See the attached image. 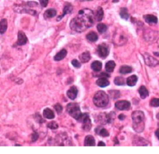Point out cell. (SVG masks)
Instances as JSON below:
<instances>
[{
  "mask_svg": "<svg viewBox=\"0 0 159 154\" xmlns=\"http://www.w3.org/2000/svg\"><path fill=\"white\" fill-rule=\"evenodd\" d=\"M94 16L93 12L89 9H83L80 10L76 17L70 23L71 29L77 33L83 32L93 26Z\"/></svg>",
  "mask_w": 159,
  "mask_h": 154,
  "instance_id": "6da1fadb",
  "label": "cell"
},
{
  "mask_svg": "<svg viewBox=\"0 0 159 154\" xmlns=\"http://www.w3.org/2000/svg\"><path fill=\"white\" fill-rule=\"evenodd\" d=\"M145 116L143 112L136 111L132 114V119L134 123V129L137 132H141L144 128V120Z\"/></svg>",
  "mask_w": 159,
  "mask_h": 154,
  "instance_id": "7a4b0ae2",
  "label": "cell"
},
{
  "mask_svg": "<svg viewBox=\"0 0 159 154\" xmlns=\"http://www.w3.org/2000/svg\"><path fill=\"white\" fill-rule=\"evenodd\" d=\"M93 102L94 105L98 107H106L109 102L108 94L102 91L97 92L94 96Z\"/></svg>",
  "mask_w": 159,
  "mask_h": 154,
  "instance_id": "3957f363",
  "label": "cell"
},
{
  "mask_svg": "<svg viewBox=\"0 0 159 154\" xmlns=\"http://www.w3.org/2000/svg\"><path fill=\"white\" fill-rule=\"evenodd\" d=\"M67 111L69 115L76 120H78L82 115L80 107L77 103H70L67 106Z\"/></svg>",
  "mask_w": 159,
  "mask_h": 154,
  "instance_id": "277c9868",
  "label": "cell"
},
{
  "mask_svg": "<svg viewBox=\"0 0 159 154\" xmlns=\"http://www.w3.org/2000/svg\"><path fill=\"white\" fill-rule=\"evenodd\" d=\"M127 40V38L125 32L121 29H119L114 36V43L118 46H122L125 44Z\"/></svg>",
  "mask_w": 159,
  "mask_h": 154,
  "instance_id": "5b68a950",
  "label": "cell"
},
{
  "mask_svg": "<svg viewBox=\"0 0 159 154\" xmlns=\"http://www.w3.org/2000/svg\"><path fill=\"white\" fill-rule=\"evenodd\" d=\"M80 122H82L83 123L82 128L85 131H89L91 128V122L90 119H89V114L87 113L82 114L81 117L78 120Z\"/></svg>",
  "mask_w": 159,
  "mask_h": 154,
  "instance_id": "8992f818",
  "label": "cell"
},
{
  "mask_svg": "<svg viewBox=\"0 0 159 154\" xmlns=\"http://www.w3.org/2000/svg\"><path fill=\"white\" fill-rule=\"evenodd\" d=\"M114 117H115V114L113 112H111L109 114H106V113H102L100 114L98 116V121L99 123L103 124V125H105L108 123H111L113 121Z\"/></svg>",
  "mask_w": 159,
  "mask_h": 154,
  "instance_id": "52a82bcc",
  "label": "cell"
},
{
  "mask_svg": "<svg viewBox=\"0 0 159 154\" xmlns=\"http://www.w3.org/2000/svg\"><path fill=\"white\" fill-rule=\"evenodd\" d=\"M31 7L29 6L27 3L26 5H16L14 6V11L18 13H28L31 15H36L37 11L31 9Z\"/></svg>",
  "mask_w": 159,
  "mask_h": 154,
  "instance_id": "ba28073f",
  "label": "cell"
},
{
  "mask_svg": "<svg viewBox=\"0 0 159 154\" xmlns=\"http://www.w3.org/2000/svg\"><path fill=\"white\" fill-rule=\"evenodd\" d=\"M97 52L99 57L103 59H105L109 55V48L105 43L99 44L98 47Z\"/></svg>",
  "mask_w": 159,
  "mask_h": 154,
  "instance_id": "9c48e42d",
  "label": "cell"
},
{
  "mask_svg": "<svg viewBox=\"0 0 159 154\" xmlns=\"http://www.w3.org/2000/svg\"><path fill=\"white\" fill-rule=\"evenodd\" d=\"M144 59L146 64L148 66H155L159 64V61L158 60L152 56L148 55L147 53L144 55Z\"/></svg>",
  "mask_w": 159,
  "mask_h": 154,
  "instance_id": "30bf717a",
  "label": "cell"
},
{
  "mask_svg": "<svg viewBox=\"0 0 159 154\" xmlns=\"http://www.w3.org/2000/svg\"><path fill=\"white\" fill-rule=\"evenodd\" d=\"M115 107L120 111L129 110L131 107V103L127 101H120L115 104Z\"/></svg>",
  "mask_w": 159,
  "mask_h": 154,
  "instance_id": "8fae6325",
  "label": "cell"
},
{
  "mask_svg": "<svg viewBox=\"0 0 159 154\" xmlns=\"http://www.w3.org/2000/svg\"><path fill=\"white\" fill-rule=\"evenodd\" d=\"M73 11V6L70 3H65L64 6V8H63V14L62 15L59 16L57 18V21H61V19L64 17L65 15H66V14H70Z\"/></svg>",
  "mask_w": 159,
  "mask_h": 154,
  "instance_id": "7c38bea8",
  "label": "cell"
},
{
  "mask_svg": "<svg viewBox=\"0 0 159 154\" xmlns=\"http://www.w3.org/2000/svg\"><path fill=\"white\" fill-rule=\"evenodd\" d=\"M27 42V38L26 34L23 32L20 31L18 34V42L17 44L19 46H23L26 44Z\"/></svg>",
  "mask_w": 159,
  "mask_h": 154,
  "instance_id": "4fadbf2b",
  "label": "cell"
},
{
  "mask_svg": "<svg viewBox=\"0 0 159 154\" xmlns=\"http://www.w3.org/2000/svg\"><path fill=\"white\" fill-rule=\"evenodd\" d=\"M67 95L71 100H75L78 95V89L75 86H72L67 92Z\"/></svg>",
  "mask_w": 159,
  "mask_h": 154,
  "instance_id": "5bb4252c",
  "label": "cell"
},
{
  "mask_svg": "<svg viewBox=\"0 0 159 154\" xmlns=\"http://www.w3.org/2000/svg\"><path fill=\"white\" fill-rule=\"evenodd\" d=\"M146 23L148 24H156L158 22L157 18L152 14H147L144 16Z\"/></svg>",
  "mask_w": 159,
  "mask_h": 154,
  "instance_id": "9a60e30c",
  "label": "cell"
},
{
  "mask_svg": "<svg viewBox=\"0 0 159 154\" xmlns=\"http://www.w3.org/2000/svg\"><path fill=\"white\" fill-rule=\"evenodd\" d=\"M67 54V51L65 49H63L61 51L58 52L56 56H54V60L56 61H61L65 57Z\"/></svg>",
  "mask_w": 159,
  "mask_h": 154,
  "instance_id": "2e32d148",
  "label": "cell"
},
{
  "mask_svg": "<svg viewBox=\"0 0 159 154\" xmlns=\"http://www.w3.org/2000/svg\"><path fill=\"white\" fill-rule=\"evenodd\" d=\"M43 116L47 119H52L55 117V114L51 109L46 108L43 111Z\"/></svg>",
  "mask_w": 159,
  "mask_h": 154,
  "instance_id": "e0dca14e",
  "label": "cell"
},
{
  "mask_svg": "<svg viewBox=\"0 0 159 154\" xmlns=\"http://www.w3.org/2000/svg\"><path fill=\"white\" fill-rule=\"evenodd\" d=\"M79 59L82 62L86 63L90 60V59H91L90 53H89L88 51L84 52L83 53H82V54L80 55Z\"/></svg>",
  "mask_w": 159,
  "mask_h": 154,
  "instance_id": "ac0fdd59",
  "label": "cell"
},
{
  "mask_svg": "<svg viewBox=\"0 0 159 154\" xmlns=\"http://www.w3.org/2000/svg\"><path fill=\"white\" fill-rule=\"evenodd\" d=\"M56 14H57V11L56 9L51 8L46 11V12H45L44 14V16L46 19H49V18H53L54 16H56Z\"/></svg>",
  "mask_w": 159,
  "mask_h": 154,
  "instance_id": "d6986e66",
  "label": "cell"
},
{
  "mask_svg": "<svg viewBox=\"0 0 159 154\" xmlns=\"http://www.w3.org/2000/svg\"><path fill=\"white\" fill-rule=\"evenodd\" d=\"M96 84L101 87H105L109 85V82L106 77H101L97 80Z\"/></svg>",
  "mask_w": 159,
  "mask_h": 154,
  "instance_id": "ffe728a7",
  "label": "cell"
},
{
  "mask_svg": "<svg viewBox=\"0 0 159 154\" xmlns=\"http://www.w3.org/2000/svg\"><path fill=\"white\" fill-rule=\"evenodd\" d=\"M95 132L98 134V135L104 137H108L109 135L106 129H105L104 128H103L101 127H96L95 128Z\"/></svg>",
  "mask_w": 159,
  "mask_h": 154,
  "instance_id": "44dd1931",
  "label": "cell"
},
{
  "mask_svg": "<svg viewBox=\"0 0 159 154\" xmlns=\"http://www.w3.org/2000/svg\"><path fill=\"white\" fill-rule=\"evenodd\" d=\"M95 140L92 136H87L84 139V146H94Z\"/></svg>",
  "mask_w": 159,
  "mask_h": 154,
  "instance_id": "7402d4cb",
  "label": "cell"
},
{
  "mask_svg": "<svg viewBox=\"0 0 159 154\" xmlns=\"http://www.w3.org/2000/svg\"><path fill=\"white\" fill-rule=\"evenodd\" d=\"M91 67L94 71L99 72L102 69V63L99 61H95L91 64Z\"/></svg>",
  "mask_w": 159,
  "mask_h": 154,
  "instance_id": "603a6c76",
  "label": "cell"
},
{
  "mask_svg": "<svg viewBox=\"0 0 159 154\" xmlns=\"http://www.w3.org/2000/svg\"><path fill=\"white\" fill-rule=\"evenodd\" d=\"M8 28V21L6 19H2L0 21V33L4 34Z\"/></svg>",
  "mask_w": 159,
  "mask_h": 154,
  "instance_id": "cb8c5ba5",
  "label": "cell"
},
{
  "mask_svg": "<svg viewBox=\"0 0 159 154\" xmlns=\"http://www.w3.org/2000/svg\"><path fill=\"white\" fill-rule=\"evenodd\" d=\"M138 80L137 76L132 75L130 77H129L127 79V84L129 86H134L136 84Z\"/></svg>",
  "mask_w": 159,
  "mask_h": 154,
  "instance_id": "d4e9b609",
  "label": "cell"
},
{
  "mask_svg": "<svg viewBox=\"0 0 159 154\" xmlns=\"http://www.w3.org/2000/svg\"><path fill=\"white\" fill-rule=\"evenodd\" d=\"M87 39L90 42H96L98 39V36L95 32L91 31L87 34Z\"/></svg>",
  "mask_w": 159,
  "mask_h": 154,
  "instance_id": "484cf974",
  "label": "cell"
},
{
  "mask_svg": "<svg viewBox=\"0 0 159 154\" xmlns=\"http://www.w3.org/2000/svg\"><path fill=\"white\" fill-rule=\"evenodd\" d=\"M139 94H140L141 97L142 99H146L149 95L148 91L145 86H141L140 88H139Z\"/></svg>",
  "mask_w": 159,
  "mask_h": 154,
  "instance_id": "4316f807",
  "label": "cell"
},
{
  "mask_svg": "<svg viewBox=\"0 0 159 154\" xmlns=\"http://www.w3.org/2000/svg\"><path fill=\"white\" fill-rule=\"evenodd\" d=\"M115 66H116L115 62H114L113 61H109L106 64V66H105L106 71L108 72H112L114 71Z\"/></svg>",
  "mask_w": 159,
  "mask_h": 154,
  "instance_id": "83f0119b",
  "label": "cell"
},
{
  "mask_svg": "<svg viewBox=\"0 0 159 154\" xmlns=\"http://www.w3.org/2000/svg\"><path fill=\"white\" fill-rule=\"evenodd\" d=\"M132 71V69L131 66L125 65L121 67L120 69H119V72L122 74H126L131 73Z\"/></svg>",
  "mask_w": 159,
  "mask_h": 154,
  "instance_id": "f1b7e54d",
  "label": "cell"
},
{
  "mask_svg": "<svg viewBox=\"0 0 159 154\" xmlns=\"http://www.w3.org/2000/svg\"><path fill=\"white\" fill-rule=\"evenodd\" d=\"M119 14H120V16L122 19H126V20H127L129 18V14L126 8H122L120 10V12H119Z\"/></svg>",
  "mask_w": 159,
  "mask_h": 154,
  "instance_id": "f546056e",
  "label": "cell"
},
{
  "mask_svg": "<svg viewBox=\"0 0 159 154\" xmlns=\"http://www.w3.org/2000/svg\"><path fill=\"white\" fill-rule=\"evenodd\" d=\"M104 16V12H103V9L101 7H98L96 14V19L98 21H101Z\"/></svg>",
  "mask_w": 159,
  "mask_h": 154,
  "instance_id": "4dcf8cb0",
  "label": "cell"
},
{
  "mask_svg": "<svg viewBox=\"0 0 159 154\" xmlns=\"http://www.w3.org/2000/svg\"><path fill=\"white\" fill-rule=\"evenodd\" d=\"M97 29L99 33L103 34L107 31L108 27L106 24H104L103 23H99L97 25Z\"/></svg>",
  "mask_w": 159,
  "mask_h": 154,
  "instance_id": "1f68e13d",
  "label": "cell"
},
{
  "mask_svg": "<svg viewBox=\"0 0 159 154\" xmlns=\"http://www.w3.org/2000/svg\"><path fill=\"white\" fill-rule=\"evenodd\" d=\"M114 82L117 86H123L125 84V79L122 77H116L114 79Z\"/></svg>",
  "mask_w": 159,
  "mask_h": 154,
  "instance_id": "d6a6232c",
  "label": "cell"
},
{
  "mask_svg": "<svg viewBox=\"0 0 159 154\" xmlns=\"http://www.w3.org/2000/svg\"><path fill=\"white\" fill-rule=\"evenodd\" d=\"M47 127L49 128H51V129H52V130H55V129L58 128V125L56 123V122L53 121V122H49L47 124Z\"/></svg>",
  "mask_w": 159,
  "mask_h": 154,
  "instance_id": "836d02e7",
  "label": "cell"
},
{
  "mask_svg": "<svg viewBox=\"0 0 159 154\" xmlns=\"http://www.w3.org/2000/svg\"><path fill=\"white\" fill-rule=\"evenodd\" d=\"M151 106L154 107H159V99L153 98L151 101Z\"/></svg>",
  "mask_w": 159,
  "mask_h": 154,
  "instance_id": "e575fe53",
  "label": "cell"
},
{
  "mask_svg": "<svg viewBox=\"0 0 159 154\" xmlns=\"http://www.w3.org/2000/svg\"><path fill=\"white\" fill-rule=\"evenodd\" d=\"M54 108H55V109H56V111L57 112V113H58V114H61V113L62 112V110H63V107H62V106L61 105V104H58V103L57 104H56V105H55Z\"/></svg>",
  "mask_w": 159,
  "mask_h": 154,
  "instance_id": "d590c367",
  "label": "cell"
},
{
  "mask_svg": "<svg viewBox=\"0 0 159 154\" xmlns=\"http://www.w3.org/2000/svg\"><path fill=\"white\" fill-rule=\"evenodd\" d=\"M72 64L75 68H80L81 67V63L77 61V59H73L72 61Z\"/></svg>",
  "mask_w": 159,
  "mask_h": 154,
  "instance_id": "8d00e7d4",
  "label": "cell"
},
{
  "mask_svg": "<svg viewBox=\"0 0 159 154\" xmlns=\"http://www.w3.org/2000/svg\"><path fill=\"white\" fill-rule=\"evenodd\" d=\"M40 3H41V5L42 7L45 8L47 6L48 3H49V0H39Z\"/></svg>",
  "mask_w": 159,
  "mask_h": 154,
  "instance_id": "74e56055",
  "label": "cell"
},
{
  "mask_svg": "<svg viewBox=\"0 0 159 154\" xmlns=\"http://www.w3.org/2000/svg\"><path fill=\"white\" fill-rule=\"evenodd\" d=\"M38 138H39L38 133L36 132H34L33 133L32 135V137H31L32 141V142H36L37 140V139H38Z\"/></svg>",
  "mask_w": 159,
  "mask_h": 154,
  "instance_id": "f35d334b",
  "label": "cell"
},
{
  "mask_svg": "<svg viewBox=\"0 0 159 154\" xmlns=\"http://www.w3.org/2000/svg\"><path fill=\"white\" fill-rule=\"evenodd\" d=\"M100 77H109V75L108 74H107V73L103 72V73L101 74Z\"/></svg>",
  "mask_w": 159,
  "mask_h": 154,
  "instance_id": "ab89813d",
  "label": "cell"
},
{
  "mask_svg": "<svg viewBox=\"0 0 159 154\" xmlns=\"http://www.w3.org/2000/svg\"><path fill=\"white\" fill-rule=\"evenodd\" d=\"M124 119H125V116H124V114H120V115L119 116V119H120V120L122 121Z\"/></svg>",
  "mask_w": 159,
  "mask_h": 154,
  "instance_id": "60d3db41",
  "label": "cell"
},
{
  "mask_svg": "<svg viewBox=\"0 0 159 154\" xmlns=\"http://www.w3.org/2000/svg\"><path fill=\"white\" fill-rule=\"evenodd\" d=\"M98 146H105L106 145H105V143H103V142H99L98 144Z\"/></svg>",
  "mask_w": 159,
  "mask_h": 154,
  "instance_id": "b9f144b4",
  "label": "cell"
},
{
  "mask_svg": "<svg viewBox=\"0 0 159 154\" xmlns=\"http://www.w3.org/2000/svg\"><path fill=\"white\" fill-rule=\"evenodd\" d=\"M155 135H156V136L157 137V138H158V141H159V128H158L157 130L156 131V132H155Z\"/></svg>",
  "mask_w": 159,
  "mask_h": 154,
  "instance_id": "7bdbcfd3",
  "label": "cell"
},
{
  "mask_svg": "<svg viewBox=\"0 0 159 154\" xmlns=\"http://www.w3.org/2000/svg\"><path fill=\"white\" fill-rule=\"evenodd\" d=\"M118 1H119V0H113V3H117V2H118Z\"/></svg>",
  "mask_w": 159,
  "mask_h": 154,
  "instance_id": "ee69618b",
  "label": "cell"
},
{
  "mask_svg": "<svg viewBox=\"0 0 159 154\" xmlns=\"http://www.w3.org/2000/svg\"><path fill=\"white\" fill-rule=\"evenodd\" d=\"M157 118H158V119H159V114H158V115L157 116Z\"/></svg>",
  "mask_w": 159,
  "mask_h": 154,
  "instance_id": "f6af8a7d",
  "label": "cell"
},
{
  "mask_svg": "<svg viewBox=\"0 0 159 154\" xmlns=\"http://www.w3.org/2000/svg\"><path fill=\"white\" fill-rule=\"evenodd\" d=\"M84 1H92V0H84Z\"/></svg>",
  "mask_w": 159,
  "mask_h": 154,
  "instance_id": "bcb514c9",
  "label": "cell"
}]
</instances>
